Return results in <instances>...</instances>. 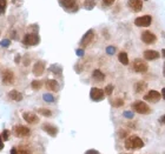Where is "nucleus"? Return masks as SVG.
Segmentation results:
<instances>
[{
    "label": "nucleus",
    "instance_id": "2eb2a0df",
    "mask_svg": "<svg viewBox=\"0 0 165 154\" xmlns=\"http://www.w3.org/2000/svg\"><path fill=\"white\" fill-rule=\"evenodd\" d=\"M60 4L64 8H66L68 11H77V4L76 0H61Z\"/></svg>",
    "mask_w": 165,
    "mask_h": 154
},
{
    "label": "nucleus",
    "instance_id": "6e6552de",
    "mask_svg": "<svg viewBox=\"0 0 165 154\" xmlns=\"http://www.w3.org/2000/svg\"><path fill=\"white\" fill-rule=\"evenodd\" d=\"M151 21H152V18L150 15H144V17H139L135 20V25L138 26V27H147L151 25Z\"/></svg>",
    "mask_w": 165,
    "mask_h": 154
},
{
    "label": "nucleus",
    "instance_id": "de8ad7c7",
    "mask_svg": "<svg viewBox=\"0 0 165 154\" xmlns=\"http://www.w3.org/2000/svg\"><path fill=\"white\" fill-rule=\"evenodd\" d=\"M121 154H123V153H121ZM125 154H131V153H125Z\"/></svg>",
    "mask_w": 165,
    "mask_h": 154
},
{
    "label": "nucleus",
    "instance_id": "f03ea898",
    "mask_svg": "<svg viewBox=\"0 0 165 154\" xmlns=\"http://www.w3.org/2000/svg\"><path fill=\"white\" fill-rule=\"evenodd\" d=\"M131 108L139 114H149L151 112L149 105L144 101H135L131 105Z\"/></svg>",
    "mask_w": 165,
    "mask_h": 154
},
{
    "label": "nucleus",
    "instance_id": "6ab92c4d",
    "mask_svg": "<svg viewBox=\"0 0 165 154\" xmlns=\"http://www.w3.org/2000/svg\"><path fill=\"white\" fill-rule=\"evenodd\" d=\"M7 95H8V98H10L11 100H14V101H21L23 100V94H21L20 92L15 91V90L10 91Z\"/></svg>",
    "mask_w": 165,
    "mask_h": 154
},
{
    "label": "nucleus",
    "instance_id": "39448f33",
    "mask_svg": "<svg viewBox=\"0 0 165 154\" xmlns=\"http://www.w3.org/2000/svg\"><path fill=\"white\" fill-rule=\"evenodd\" d=\"M147 64L144 61V60H141V59H136L135 61H133V71L137 73H145L147 72Z\"/></svg>",
    "mask_w": 165,
    "mask_h": 154
},
{
    "label": "nucleus",
    "instance_id": "423d86ee",
    "mask_svg": "<svg viewBox=\"0 0 165 154\" xmlns=\"http://www.w3.org/2000/svg\"><path fill=\"white\" fill-rule=\"evenodd\" d=\"M14 134L18 136V138H26L31 134V131H29V127L23 125H17L14 127Z\"/></svg>",
    "mask_w": 165,
    "mask_h": 154
},
{
    "label": "nucleus",
    "instance_id": "f8f14e48",
    "mask_svg": "<svg viewBox=\"0 0 165 154\" xmlns=\"http://www.w3.org/2000/svg\"><path fill=\"white\" fill-rule=\"evenodd\" d=\"M45 72V63L44 61H37L33 66V74L35 77L43 75Z\"/></svg>",
    "mask_w": 165,
    "mask_h": 154
},
{
    "label": "nucleus",
    "instance_id": "4c0bfd02",
    "mask_svg": "<svg viewBox=\"0 0 165 154\" xmlns=\"http://www.w3.org/2000/svg\"><path fill=\"white\" fill-rule=\"evenodd\" d=\"M103 1H104L105 5H111V4H113L114 0H103Z\"/></svg>",
    "mask_w": 165,
    "mask_h": 154
},
{
    "label": "nucleus",
    "instance_id": "c9c22d12",
    "mask_svg": "<svg viewBox=\"0 0 165 154\" xmlns=\"http://www.w3.org/2000/svg\"><path fill=\"white\" fill-rule=\"evenodd\" d=\"M0 44H1V46H4V47H8V46H10V40L5 39V40H3Z\"/></svg>",
    "mask_w": 165,
    "mask_h": 154
},
{
    "label": "nucleus",
    "instance_id": "49530a36",
    "mask_svg": "<svg viewBox=\"0 0 165 154\" xmlns=\"http://www.w3.org/2000/svg\"><path fill=\"white\" fill-rule=\"evenodd\" d=\"M163 74H164V77H165V63H164V67H163Z\"/></svg>",
    "mask_w": 165,
    "mask_h": 154
},
{
    "label": "nucleus",
    "instance_id": "c756f323",
    "mask_svg": "<svg viewBox=\"0 0 165 154\" xmlns=\"http://www.w3.org/2000/svg\"><path fill=\"white\" fill-rule=\"evenodd\" d=\"M112 92H113V85H107L105 87V94L106 95H111Z\"/></svg>",
    "mask_w": 165,
    "mask_h": 154
},
{
    "label": "nucleus",
    "instance_id": "37998d69",
    "mask_svg": "<svg viewBox=\"0 0 165 154\" xmlns=\"http://www.w3.org/2000/svg\"><path fill=\"white\" fill-rule=\"evenodd\" d=\"M160 94H162V98H163V99L165 100V87L163 88V90H162V93H160Z\"/></svg>",
    "mask_w": 165,
    "mask_h": 154
},
{
    "label": "nucleus",
    "instance_id": "79ce46f5",
    "mask_svg": "<svg viewBox=\"0 0 165 154\" xmlns=\"http://www.w3.org/2000/svg\"><path fill=\"white\" fill-rule=\"evenodd\" d=\"M159 121H160V124H165V114H164V116H160Z\"/></svg>",
    "mask_w": 165,
    "mask_h": 154
},
{
    "label": "nucleus",
    "instance_id": "b1692460",
    "mask_svg": "<svg viewBox=\"0 0 165 154\" xmlns=\"http://www.w3.org/2000/svg\"><path fill=\"white\" fill-rule=\"evenodd\" d=\"M84 5H85L86 10H92L93 7H94V5H96V1L94 0H85Z\"/></svg>",
    "mask_w": 165,
    "mask_h": 154
},
{
    "label": "nucleus",
    "instance_id": "4468645a",
    "mask_svg": "<svg viewBox=\"0 0 165 154\" xmlns=\"http://www.w3.org/2000/svg\"><path fill=\"white\" fill-rule=\"evenodd\" d=\"M43 130L50 135V136H56L58 134V128L54 125H51V124H44L43 125Z\"/></svg>",
    "mask_w": 165,
    "mask_h": 154
},
{
    "label": "nucleus",
    "instance_id": "58836bf2",
    "mask_svg": "<svg viewBox=\"0 0 165 154\" xmlns=\"http://www.w3.org/2000/svg\"><path fill=\"white\" fill-rule=\"evenodd\" d=\"M4 148V140L1 138V135H0V151Z\"/></svg>",
    "mask_w": 165,
    "mask_h": 154
},
{
    "label": "nucleus",
    "instance_id": "ea45409f",
    "mask_svg": "<svg viewBox=\"0 0 165 154\" xmlns=\"http://www.w3.org/2000/svg\"><path fill=\"white\" fill-rule=\"evenodd\" d=\"M77 55L82 57V55H84V51H82V49H77Z\"/></svg>",
    "mask_w": 165,
    "mask_h": 154
},
{
    "label": "nucleus",
    "instance_id": "f257e3e1",
    "mask_svg": "<svg viewBox=\"0 0 165 154\" xmlns=\"http://www.w3.org/2000/svg\"><path fill=\"white\" fill-rule=\"evenodd\" d=\"M144 147V141L138 135H130L125 140V148L130 151H137Z\"/></svg>",
    "mask_w": 165,
    "mask_h": 154
},
{
    "label": "nucleus",
    "instance_id": "cd10ccee",
    "mask_svg": "<svg viewBox=\"0 0 165 154\" xmlns=\"http://www.w3.org/2000/svg\"><path fill=\"white\" fill-rule=\"evenodd\" d=\"M43 98H44V100L46 102H53L54 101V96L52 94H50V93H45L44 95H43Z\"/></svg>",
    "mask_w": 165,
    "mask_h": 154
},
{
    "label": "nucleus",
    "instance_id": "a878e982",
    "mask_svg": "<svg viewBox=\"0 0 165 154\" xmlns=\"http://www.w3.org/2000/svg\"><path fill=\"white\" fill-rule=\"evenodd\" d=\"M31 86H32V88L33 90H40V87L43 86V84H41V81L40 80H33V81L31 82Z\"/></svg>",
    "mask_w": 165,
    "mask_h": 154
},
{
    "label": "nucleus",
    "instance_id": "9d476101",
    "mask_svg": "<svg viewBox=\"0 0 165 154\" xmlns=\"http://www.w3.org/2000/svg\"><path fill=\"white\" fill-rule=\"evenodd\" d=\"M93 37H94L93 29H90V31H88L86 33L84 34V37L82 38V40H80V46H82V48L86 47L88 44H90L93 40Z\"/></svg>",
    "mask_w": 165,
    "mask_h": 154
},
{
    "label": "nucleus",
    "instance_id": "393cba45",
    "mask_svg": "<svg viewBox=\"0 0 165 154\" xmlns=\"http://www.w3.org/2000/svg\"><path fill=\"white\" fill-rule=\"evenodd\" d=\"M38 113L39 114H41V116H52V112L47 110V108H38Z\"/></svg>",
    "mask_w": 165,
    "mask_h": 154
},
{
    "label": "nucleus",
    "instance_id": "f704fd0d",
    "mask_svg": "<svg viewBox=\"0 0 165 154\" xmlns=\"http://www.w3.org/2000/svg\"><path fill=\"white\" fill-rule=\"evenodd\" d=\"M123 116H125V118H127V119H132V118H133V113L130 111H125L123 113Z\"/></svg>",
    "mask_w": 165,
    "mask_h": 154
},
{
    "label": "nucleus",
    "instance_id": "2f4dec72",
    "mask_svg": "<svg viewBox=\"0 0 165 154\" xmlns=\"http://www.w3.org/2000/svg\"><path fill=\"white\" fill-rule=\"evenodd\" d=\"M18 154H31V152H29V149L26 148V147H20Z\"/></svg>",
    "mask_w": 165,
    "mask_h": 154
},
{
    "label": "nucleus",
    "instance_id": "ddd939ff",
    "mask_svg": "<svg viewBox=\"0 0 165 154\" xmlns=\"http://www.w3.org/2000/svg\"><path fill=\"white\" fill-rule=\"evenodd\" d=\"M23 118H24V120L26 121L27 124H31V125L37 124L39 121V118L34 114L33 112H25L24 114H23Z\"/></svg>",
    "mask_w": 165,
    "mask_h": 154
},
{
    "label": "nucleus",
    "instance_id": "412c9836",
    "mask_svg": "<svg viewBox=\"0 0 165 154\" xmlns=\"http://www.w3.org/2000/svg\"><path fill=\"white\" fill-rule=\"evenodd\" d=\"M92 78L96 81H104L105 80V74L100 69H94L92 73Z\"/></svg>",
    "mask_w": 165,
    "mask_h": 154
},
{
    "label": "nucleus",
    "instance_id": "c03bdc74",
    "mask_svg": "<svg viewBox=\"0 0 165 154\" xmlns=\"http://www.w3.org/2000/svg\"><path fill=\"white\" fill-rule=\"evenodd\" d=\"M20 63V55H17L15 57V64H19Z\"/></svg>",
    "mask_w": 165,
    "mask_h": 154
},
{
    "label": "nucleus",
    "instance_id": "dca6fc26",
    "mask_svg": "<svg viewBox=\"0 0 165 154\" xmlns=\"http://www.w3.org/2000/svg\"><path fill=\"white\" fill-rule=\"evenodd\" d=\"M129 6L133 12H139L143 8V3H141V0H130Z\"/></svg>",
    "mask_w": 165,
    "mask_h": 154
},
{
    "label": "nucleus",
    "instance_id": "9b49d317",
    "mask_svg": "<svg viewBox=\"0 0 165 154\" xmlns=\"http://www.w3.org/2000/svg\"><path fill=\"white\" fill-rule=\"evenodd\" d=\"M160 98H162V94L157 91H150L144 96V99L146 101H150V102H158L160 100Z\"/></svg>",
    "mask_w": 165,
    "mask_h": 154
},
{
    "label": "nucleus",
    "instance_id": "473e14b6",
    "mask_svg": "<svg viewBox=\"0 0 165 154\" xmlns=\"http://www.w3.org/2000/svg\"><path fill=\"white\" fill-rule=\"evenodd\" d=\"M118 134H119V136H120L121 139H125V138H127V131H123V130H120L119 132H118Z\"/></svg>",
    "mask_w": 165,
    "mask_h": 154
},
{
    "label": "nucleus",
    "instance_id": "4be33fe9",
    "mask_svg": "<svg viewBox=\"0 0 165 154\" xmlns=\"http://www.w3.org/2000/svg\"><path fill=\"white\" fill-rule=\"evenodd\" d=\"M118 58H119V61H120L123 65H129V57H127V53L120 52L119 55H118Z\"/></svg>",
    "mask_w": 165,
    "mask_h": 154
},
{
    "label": "nucleus",
    "instance_id": "a19ab883",
    "mask_svg": "<svg viewBox=\"0 0 165 154\" xmlns=\"http://www.w3.org/2000/svg\"><path fill=\"white\" fill-rule=\"evenodd\" d=\"M11 154H18V151H17V148H15V147L11 148Z\"/></svg>",
    "mask_w": 165,
    "mask_h": 154
},
{
    "label": "nucleus",
    "instance_id": "72a5a7b5",
    "mask_svg": "<svg viewBox=\"0 0 165 154\" xmlns=\"http://www.w3.org/2000/svg\"><path fill=\"white\" fill-rule=\"evenodd\" d=\"M114 52H116V48L113 47V46H109V47H106V53L107 54H114Z\"/></svg>",
    "mask_w": 165,
    "mask_h": 154
},
{
    "label": "nucleus",
    "instance_id": "7c9ffc66",
    "mask_svg": "<svg viewBox=\"0 0 165 154\" xmlns=\"http://www.w3.org/2000/svg\"><path fill=\"white\" fill-rule=\"evenodd\" d=\"M1 138H3V140H8V138H10V132H8V131L7 130H4L3 131V133H1Z\"/></svg>",
    "mask_w": 165,
    "mask_h": 154
},
{
    "label": "nucleus",
    "instance_id": "a211bd4d",
    "mask_svg": "<svg viewBox=\"0 0 165 154\" xmlns=\"http://www.w3.org/2000/svg\"><path fill=\"white\" fill-rule=\"evenodd\" d=\"M46 87H47V90H50V91H53V92L59 91V84L58 81L54 80V79H49V80L46 81Z\"/></svg>",
    "mask_w": 165,
    "mask_h": 154
},
{
    "label": "nucleus",
    "instance_id": "f3484780",
    "mask_svg": "<svg viewBox=\"0 0 165 154\" xmlns=\"http://www.w3.org/2000/svg\"><path fill=\"white\" fill-rule=\"evenodd\" d=\"M144 58L146 60H155V59L159 58V53L153 49H146V51H144Z\"/></svg>",
    "mask_w": 165,
    "mask_h": 154
},
{
    "label": "nucleus",
    "instance_id": "5701e85b",
    "mask_svg": "<svg viewBox=\"0 0 165 154\" xmlns=\"http://www.w3.org/2000/svg\"><path fill=\"white\" fill-rule=\"evenodd\" d=\"M61 66H59L58 64H56V65H52L51 67H50V71L51 72H53V73H56V74H60L61 73Z\"/></svg>",
    "mask_w": 165,
    "mask_h": 154
},
{
    "label": "nucleus",
    "instance_id": "20e7f679",
    "mask_svg": "<svg viewBox=\"0 0 165 154\" xmlns=\"http://www.w3.org/2000/svg\"><path fill=\"white\" fill-rule=\"evenodd\" d=\"M1 81L4 85H12L14 82V74L11 69H4L1 72Z\"/></svg>",
    "mask_w": 165,
    "mask_h": 154
},
{
    "label": "nucleus",
    "instance_id": "0eeeda50",
    "mask_svg": "<svg viewBox=\"0 0 165 154\" xmlns=\"http://www.w3.org/2000/svg\"><path fill=\"white\" fill-rule=\"evenodd\" d=\"M104 94H105V92L98 87H92L91 92H90V96L93 101H102L104 99Z\"/></svg>",
    "mask_w": 165,
    "mask_h": 154
},
{
    "label": "nucleus",
    "instance_id": "c85d7f7f",
    "mask_svg": "<svg viewBox=\"0 0 165 154\" xmlns=\"http://www.w3.org/2000/svg\"><path fill=\"white\" fill-rule=\"evenodd\" d=\"M112 105L114 107H120L124 105V100L123 99H114V100L112 101Z\"/></svg>",
    "mask_w": 165,
    "mask_h": 154
},
{
    "label": "nucleus",
    "instance_id": "1a4fd4ad",
    "mask_svg": "<svg viewBox=\"0 0 165 154\" xmlns=\"http://www.w3.org/2000/svg\"><path fill=\"white\" fill-rule=\"evenodd\" d=\"M141 39L144 44L150 45V44H153L156 41V35L152 32H150V31H145V32L141 33Z\"/></svg>",
    "mask_w": 165,
    "mask_h": 154
},
{
    "label": "nucleus",
    "instance_id": "a18cd8bd",
    "mask_svg": "<svg viewBox=\"0 0 165 154\" xmlns=\"http://www.w3.org/2000/svg\"><path fill=\"white\" fill-rule=\"evenodd\" d=\"M162 54H163V57L165 58V49H162Z\"/></svg>",
    "mask_w": 165,
    "mask_h": 154
},
{
    "label": "nucleus",
    "instance_id": "e433bc0d",
    "mask_svg": "<svg viewBox=\"0 0 165 154\" xmlns=\"http://www.w3.org/2000/svg\"><path fill=\"white\" fill-rule=\"evenodd\" d=\"M85 154H100V153L98 151H96V149H88V151L85 152Z\"/></svg>",
    "mask_w": 165,
    "mask_h": 154
},
{
    "label": "nucleus",
    "instance_id": "7ed1b4c3",
    "mask_svg": "<svg viewBox=\"0 0 165 154\" xmlns=\"http://www.w3.org/2000/svg\"><path fill=\"white\" fill-rule=\"evenodd\" d=\"M23 43L26 46H35L40 43V38L37 33H27L23 39Z\"/></svg>",
    "mask_w": 165,
    "mask_h": 154
},
{
    "label": "nucleus",
    "instance_id": "aec40b11",
    "mask_svg": "<svg viewBox=\"0 0 165 154\" xmlns=\"http://www.w3.org/2000/svg\"><path fill=\"white\" fill-rule=\"evenodd\" d=\"M146 88H147V84L145 81H138L133 85V90L136 93H141V92L145 91Z\"/></svg>",
    "mask_w": 165,
    "mask_h": 154
},
{
    "label": "nucleus",
    "instance_id": "bb28decb",
    "mask_svg": "<svg viewBox=\"0 0 165 154\" xmlns=\"http://www.w3.org/2000/svg\"><path fill=\"white\" fill-rule=\"evenodd\" d=\"M6 6H7V0H0V14L5 13Z\"/></svg>",
    "mask_w": 165,
    "mask_h": 154
}]
</instances>
